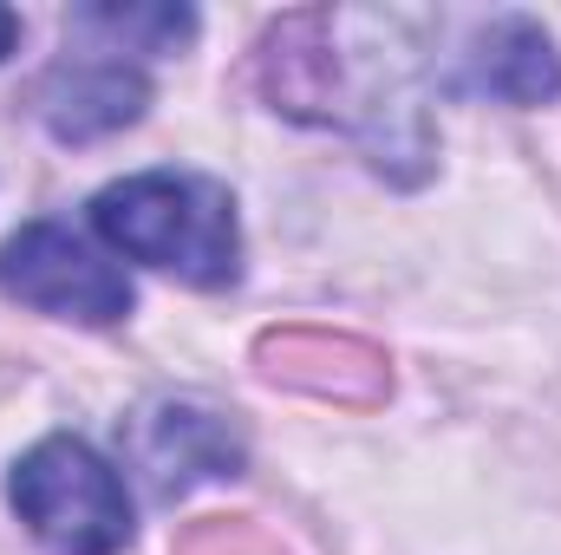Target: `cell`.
Segmentation results:
<instances>
[{
  "mask_svg": "<svg viewBox=\"0 0 561 555\" xmlns=\"http://www.w3.org/2000/svg\"><path fill=\"white\" fill-rule=\"evenodd\" d=\"M131 464L150 477L157 497H176V490H190V484L236 477L242 438L229 431L222 412L190 406V399H170V406L138 412V424H131Z\"/></svg>",
  "mask_w": 561,
  "mask_h": 555,
  "instance_id": "4",
  "label": "cell"
},
{
  "mask_svg": "<svg viewBox=\"0 0 561 555\" xmlns=\"http://www.w3.org/2000/svg\"><path fill=\"white\" fill-rule=\"evenodd\" d=\"M79 33H105L112 53H176L190 33H196V13L190 7H85L79 13Z\"/></svg>",
  "mask_w": 561,
  "mask_h": 555,
  "instance_id": "8",
  "label": "cell"
},
{
  "mask_svg": "<svg viewBox=\"0 0 561 555\" xmlns=\"http://www.w3.org/2000/svg\"><path fill=\"white\" fill-rule=\"evenodd\" d=\"M144 112V79L125 59H72L39 86V118L53 125V138H105L118 125H131Z\"/></svg>",
  "mask_w": 561,
  "mask_h": 555,
  "instance_id": "5",
  "label": "cell"
},
{
  "mask_svg": "<svg viewBox=\"0 0 561 555\" xmlns=\"http://www.w3.org/2000/svg\"><path fill=\"white\" fill-rule=\"evenodd\" d=\"M92 223L131 262H150L190 287H222L242 269L236 203L216 177H196V170H144L112 183L92 203Z\"/></svg>",
  "mask_w": 561,
  "mask_h": 555,
  "instance_id": "1",
  "label": "cell"
},
{
  "mask_svg": "<svg viewBox=\"0 0 561 555\" xmlns=\"http://www.w3.org/2000/svg\"><path fill=\"white\" fill-rule=\"evenodd\" d=\"M268 373L287 386H307V393H327V399H359L346 386V366H379V353L353 347V340H333V333H280L262 347Z\"/></svg>",
  "mask_w": 561,
  "mask_h": 555,
  "instance_id": "7",
  "label": "cell"
},
{
  "mask_svg": "<svg viewBox=\"0 0 561 555\" xmlns=\"http://www.w3.org/2000/svg\"><path fill=\"white\" fill-rule=\"evenodd\" d=\"M470 59V86L503 99V105H542L561 92V59L549 46V33L523 13H503L477 33V46L463 53Z\"/></svg>",
  "mask_w": 561,
  "mask_h": 555,
  "instance_id": "6",
  "label": "cell"
},
{
  "mask_svg": "<svg viewBox=\"0 0 561 555\" xmlns=\"http://www.w3.org/2000/svg\"><path fill=\"white\" fill-rule=\"evenodd\" d=\"M7 497L53 555H118L131 543V490L85 438H39L13 464Z\"/></svg>",
  "mask_w": 561,
  "mask_h": 555,
  "instance_id": "2",
  "label": "cell"
},
{
  "mask_svg": "<svg viewBox=\"0 0 561 555\" xmlns=\"http://www.w3.org/2000/svg\"><path fill=\"white\" fill-rule=\"evenodd\" d=\"M183 555H280V543L268 530H255L249 517H236V523H203L183 543Z\"/></svg>",
  "mask_w": 561,
  "mask_h": 555,
  "instance_id": "9",
  "label": "cell"
},
{
  "mask_svg": "<svg viewBox=\"0 0 561 555\" xmlns=\"http://www.w3.org/2000/svg\"><path fill=\"white\" fill-rule=\"evenodd\" d=\"M13 39H20V13H13V7H0V59L13 53Z\"/></svg>",
  "mask_w": 561,
  "mask_h": 555,
  "instance_id": "10",
  "label": "cell"
},
{
  "mask_svg": "<svg viewBox=\"0 0 561 555\" xmlns=\"http://www.w3.org/2000/svg\"><path fill=\"white\" fill-rule=\"evenodd\" d=\"M0 287L39 314L79 320V327H112L131 314V281L125 269L79 229L66 223H26L0 249Z\"/></svg>",
  "mask_w": 561,
  "mask_h": 555,
  "instance_id": "3",
  "label": "cell"
}]
</instances>
